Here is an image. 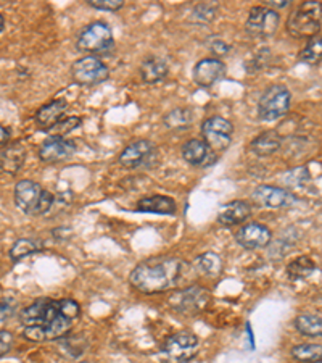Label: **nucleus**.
Returning a JSON list of instances; mask_svg holds the SVG:
<instances>
[{"mask_svg": "<svg viewBox=\"0 0 322 363\" xmlns=\"http://www.w3.org/2000/svg\"><path fill=\"white\" fill-rule=\"evenodd\" d=\"M20 321L25 325V336L36 342L63 339L71 330V320L62 313L60 301L47 297L23 308Z\"/></svg>", "mask_w": 322, "mask_h": 363, "instance_id": "nucleus-1", "label": "nucleus"}, {"mask_svg": "<svg viewBox=\"0 0 322 363\" xmlns=\"http://www.w3.org/2000/svg\"><path fill=\"white\" fill-rule=\"evenodd\" d=\"M185 263L174 257L149 259L134 268L129 283L144 294H160L176 288L184 277Z\"/></svg>", "mask_w": 322, "mask_h": 363, "instance_id": "nucleus-2", "label": "nucleus"}, {"mask_svg": "<svg viewBox=\"0 0 322 363\" xmlns=\"http://www.w3.org/2000/svg\"><path fill=\"white\" fill-rule=\"evenodd\" d=\"M322 28V4L304 2L292 11L287 20V31L294 38H316Z\"/></svg>", "mask_w": 322, "mask_h": 363, "instance_id": "nucleus-3", "label": "nucleus"}, {"mask_svg": "<svg viewBox=\"0 0 322 363\" xmlns=\"http://www.w3.org/2000/svg\"><path fill=\"white\" fill-rule=\"evenodd\" d=\"M15 203L23 213L42 215L50 210L54 196L34 181L23 179L15 186Z\"/></svg>", "mask_w": 322, "mask_h": 363, "instance_id": "nucleus-4", "label": "nucleus"}, {"mask_svg": "<svg viewBox=\"0 0 322 363\" xmlns=\"http://www.w3.org/2000/svg\"><path fill=\"white\" fill-rule=\"evenodd\" d=\"M78 50L91 55H110L115 49V39L111 28L103 21H93L81 31L78 40H76Z\"/></svg>", "mask_w": 322, "mask_h": 363, "instance_id": "nucleus-5", "label": "nucleus"}, {"mask_svg": "<svg viewBox=\"0 0 322 363\" xmlns=\"http://www.w3.org/2000/svg\"><path fill=\"white\" fill-rule=\"evenodd\" d=\"M292 94L282 84L269 86L258 101V115L265 121H276L289 112Z\"/></svg>", "mask_w": 322, "mask_h": 363, "instance_id": "nucleus-6", "label": "nucleus"}, {"mask_svg": "<svg viewBox=\"0 0 322 363\" xmlns=\"http://www.w3.org/2000/svg\"><path fill=\"white\" fill-rule=\"evenodd\" d=\"M71 76L76 84L97 86L108 79L110 69L98 57L84 55L73 63Z\"/></svg>", "mask_w": 322, "mask_h": 363, "instance_id": "nucleus-7", "label": "nucleus"}, {"mask_svg": "<svg viewBox=\"0 0 322 363\" xmlns=\"http://www.w3.org/2000/svg\"><path fill=\"white\" fill-rule=\"evenodd\" d=\"M234 126L222 116H209L202 125V138L213 150H226L232 143Z\"/></svg>", "mask_w": 322, "mask_h": 363, "instance_id": "nucleus-8", "label": "nucleus"}, {"mask_svg": "<svg viewBox=\"0 0 322 363\" xmlns=\"http://www.w3.org/2000/svg\"><path fill=\"white\" fill-rule=\"evenodd\" d=\"M209 302V292L200 288V286H190V288H184L169 297V306L179 313L185 315H195L200 313L202 310L208 306Z\"/></svg>", "mask_w": 322, "mask_h": 363, "instance_id": "nucleus-9", "label": "nucleus"}, {"mask_svg": "<svg viewBox=\"0 0 322 363\" xmlns=\"http://www.w3.org/2000/svg\"><path fill=\"white\" fill-rule=\"evenodd\" d=\"M280 16L277 10L269 7H253L245 21V29L253 38H269L277 31Z\"/></svg>", "mask_w": 322, "mask_h": 363, "instance_id": "nucleus-10", "label": "nucleus"}, {"mask_svg": "<svg viewBox=\"0 0 322 363\" xmlns=\"http://www.w3.org/2000/svg\"><path fill=\"white\" fill-rule=\"evenodd\" d=\"M120 163L125 168H140V167H151L156 160V147L154 143L147 139L134 140L126 145L120 154Z\"/></svg>", "mask_w": 322, "mask_h": 363, "instance_id": "nucleus-11", "label": "nucleus"}, {"mask_svg": "<svg viewBox=\"0 0 322 363\" xmlns=\"http://www.w3.org/2000/svg\"><path fill=\"white\" fill-rule=\"evenodd\" d=\"M198 350V337L190 331H179L169 336L165 342V354L174 363L192 360Z\"/></svg>", "mask_w": 322, "mask_h": 363, "instance_id": "nucleus-12", "label": "nucleus"}, {"mask_svg": "<svg viewBox=\"0 0 322 363\" xmlns=\"http://www.w3.org/2000/svg\"><path fill=\"white\" fill-rule=\"evenodd\" d=\"M253 202L261 205L266 208H282V207H292L297 202V197L292 194L290 191L284 189V187H274V186H258L251 194Z\"/></svg>", "mask_w": 322, "mask_h": 363, "instance_id": "nucleus-13", "label": "nucleus"}, {"mask_svg": "<svg viewBox=\"0 0 322 363\" xmlns=\"http://www.w3.org/2000/svg\"><path fill=\"white\" fill-rule=\"evenodd\" d=\"M76 152V144L73 140L64 138L50 136L45 139L39 147V159L45 163H57L71 159Z\"/></svg>", "mask_w": 322, "mask_h": 363, "instance_id": "nucleus-14", "label": "nucleus"}, {"mask_svg": "<svg viewBox=\"0 0 322 363\" xmlns=\"http://www.w3.org/2000/svg\"><path fill=\"white\" fill-rule=\"evenodd\" d=\"M226 76V65L219 58H202L193 68V81L202 87H212Z\"/></svg>", "mask_w": 322, "mask_h": 363, "instance_id": "nucleus-15", "label": "nucleus"}, {"mask_svg": "<svg viewBox=\"0 0 322 363\" xmlns=\"http://www.w3.org/2000/svg\"><path fill=\"white\" fill-rule=\"evenodd\" d=\"M271 230L260 223H248L240 228L236 234V241L247 250L263 249L271 242Z\"/></svg>", "mask_w": 322, "mask_h": 363, "instance_id": "nucleus-16", "label": "nucleus"}, {"mask_svg": "<svg viewBox=\"0 0 322 363\" xmlns=\"http://www.w3.org/2000/svg\"><path fill=\"white\" fill-rule=\"evenodd\" d=\"M183 159L193 167L207 168L216 162V154L205 140L190 139L183 145Z\"/></svg>", "mask_w": 322, "mask_h": 363, "instance_id": "nucleus-17", "label": "nucleus"}, {"mask_svg": "<svg viewBox=\"0 0 322 363\" xmlns=\"http://www.w3.org/2000/svg\"><path fill=\"white\" fill-rule=\"evenodd\" d=\"M68 104L63 99H55L49 104H45L40 107L36 115H34V121L40 128V130L50 131L58 121L63 118V113L67 112Z\"/></svg>", "mask_w": 322, "mask_h": 363, "instance_id": "nucleus-18", "label": "nucleus"}, {"mask_svg": "<svg viewBox=\"0 0 322 363\" xmlns=\"http://www.w3.org/2000/svg\"><path fill=\"white\" fill-rule=\"evenodd\" d=\"M139 73H140V78H142L144 83L155 84L166 78L169 73V67L161 57L149 55L144 58L142 63H140Z\"/></svg>", "mask_w": 322, "mask_h": 363, "instance_id": "nucleus-19", "label": "nucleus"}, {"mask_svg": "<svg viewBox=\"0 0 322 363\" xmlns=\"http://www.w3.org/2000/svg\"><path fill=\"white\" fill-rule=\"evenodd\" d=\"M251 215V205L247 201H232L221 208L218 221L224 226H236Z\"/></svg>", "mask_w": 322, "mask_h": 363, "instance_id": "nucleus-20", "label": "nucleus"}, {"mask_svg": "<svg viewBox=\"0 0 322 363\" xmlns=\"http://www.w3.org/2000/svg\"><path fill=\"white\" fill-rule=\"evenodd\" d=\"M26 159V150L20 143L8 144L0 152V168L7 174H16L20 172Z\"/></svg>", "mask_w": 322, "mask_h": 363, "instance_id": "nucleus-21", "label": "nucleus"}, {"mask_svg": "<svg viewBox=\"0 0 322 363\" xmlns=\"http://www.w3.org/2000/svg\"><path fill=\"white\" fill-rule=\"evenodd\" d=\"M176 205L174 199L161 194H154L149 197L140 199L137 202L139 212H147V213H158V215H173L176 213Z\"/></svg>", "mask_w": 322, "mask_h": 363, "instance_id": "nucleus-22", "label": "nucleus"}, {"mask_svg": "<svg viewBox=\"0 0 322 363\" xmlns=\"http://www.w3.org/2000/svg\"><path fill=\"white\" fill-rule=\"evenodd\" d=\"M280 144H282V139H280L277 131L269 130V131L261 133L260 136H256L253 140H251L250 149L256 155L268 157V155L276 154V152L280 149Z\"/></svg>", "mask_w": 322, "mask_h": 363, "instance_id": "nucleus-23", "label": "nucleus"}, {"mask_svg": "<svg viewBox=\"0 0 322 363\" xmlns=\"http://www.w3.org/2000/svg\"><path fill=\"white\" fill-rule=\"evenodd\" d=\"M193 121V113L190 108L187 107H176L173 110L163 116V123L168 130H174V131H183L187 130L192 125Z\"/></svg>", "mask_w": 322, "mask_h": 363, "instance_id": "nucleus-24", "label": "nucleus"}, {"mask_svg": "<svg viewBox=\"0 0 322 363\" xmlns=\"http://www.w3.org/2000/svg\"><path fill=\"white\" fill-rule=\"evenodd\" d=\"M197 270L208 278H218L222 272V260L214 252H205L195 260Z\"/></svg>", "mask_w": 322, "mask_h": 363, "instance_id": "nucleus-25", "label": "nucleus"}, {"mask_svg": "<svg viewBox=\"0 0 322 363\" xmlns=\"http://www.w3.org/2000/svg\"><path fill=\"white\" fill-rule=\"evenodd\" d=\"M40 249H42V242L38 241V239H18L13 245H11V249L8 252L10 259L18 262L21 259H25V257L28 255H33L36 254V252H39Z\"/></svg>", "mask_w": 322, "mask_h": 363, "instance_id": "nucleus-26", "label": "nucleus"}, {"mask_svg": "<svg viewBox=\"0 0 322 363\" xmlns=\"http://www.w3.org/2000/svg\"><path fill=\"white\" fill-rule=\"evenodd\" d=\"M295 328L304 336H322V318L311 313L298 315Z\"/></svg>", "mask_w": 322, "mask_h": 363, "instance_id": "nucleus-27", "label": "nucleus"}, {"mask_svg": "<svg viewBox=\"0 0 322 363\" xmlns=\"http://www.w3.org/2000/svg\"><path fill=\"white\" fill-rule=\"evenodd\" d=\"M292 357L303 363H314L322 360V345L319 344H300L292 349Z\"/></svg>", "mask_w": 322, "mask_h": 363, "instance_id": "nucleus-28", "label": "nucleus"}, {"mask_svg": "<svg viewBox=\"0 0 322 363\" xmlns=\"http://www.w3.org/2000/svg\"><path fill=\"white\" fill-rule=\"evenodd\" d=\"M316 270L314 263L308 259V257H300V259H295L294 262L287 267V277L292 281L304 279L308 278L309 274Z\"/></svg>", "mask_w": 322, "mask_h": 363, "instance_id": "nucleus-29", "label": "nucleus"}, {"mask_svg": "<svg viewBox=\"0 0 322 363\" xmlns=\"http://www.w3.org/2000/svg\"><path fill=\"white\" fill-rule=\"evenodd\" d=\"M300 60L308 65H318L322 62V38H313L300 52Z\"/></svg>", "mask_w": 322, "mask_h": 363, "instance_id": "nucleus-30", "label": "nucleus"}, {"mask_svg": "<svg viewBox=\"0 0 322 363\" xmlns=\"http://www.w3.org/2000/svg\"><path fill=\"white\" fill-rule=\"evenodd\" d=\"M216 13H218V5L212 2H203L193 7L190 21L197 23V25H208L214 20Z\"/></svg>", "mask_w": 322, "mask_h": 363, "instance_id": "nucleus-31", "label": "nucleus"}, {"mask_svg": "<svg viewBox=\"0 0 322 363\" xmlns=\"http://www.w3.org/2000/svg\"><path fill=\"white\" fill-rule=\"evenodd\" d=\"M83 125V120L79 116H63V118L57 123V125L49 131L52 136L64 138L68 133H71L76 128Z\"/></svg>", "mask_w": 322, "mask_h": 363, "instance_id": "nucleus-32", "label": "nucleus"}, {"mask_svg": "<svg viewBox=\"0 0 322 363\" xmlns=\"http://www.w3.org/2000/svg\"><path fill=\"white\" fill-rule=\"evenodd\" d=\"M309 179V173H308V168L306 167H298L294 169H289L284 174V181L287 186H301L304 181Z\"/></svg>", "mask_w": 322, "mask_h": 363, "instance_id": "nucleus-33", "label": "nucleus"}, {"mask_svg": "<svg viewBox=\"0 0 322 363\" xmlns=\"http://www.w3.org/2000/svg\"><path fill=\"white\" fill-rule=\"evenodd\" d=\"M60 310H62V313L64 315V317L69 318V320H74L76 317H79V313H81L79 303L73 301V298H62Z\"/></svg>", "mask_w": 322, "mask_h": 363, "instance_id": "nucleus-34", "label": "nucleus"}, {"mask_svg": "<svg viewBox=\"0 0 322 363\" xmlns=\"http://www.w3.org/2000/svg\"><path fill=\"white\" fill-rule=\"evenodd\" d=\"M87 4H89L92 9L105 11H116L122 9V5H125L122 0H87Z\"/></svg>", "mask_w": 322, "mask_h": 363, "instance_id": "nucleus-35", "label": "nucleus"}, {"mask_svg": "<svg viewBox=\"0 0 322 363\" xmlns=\"http://www.w3.org/2000/svg\"><path fill=\"white\" fill-rule=\"evenodd\" d=\"M208 49L216 57H226L231 52V45L227 44L226 40L214 38L212 40H208Z\"/></svg>", "mask_w": 322, "mask_h": 363, "instance_id": "nucleus-36", "label": "nucleus"}, {"mask_svg": "<svg viewBox=\"0 0 322 363\" xmlns=\"http://www.w3.org/2000/svg\"><path fill=\"white\" fill-rule=\"evenodd\" d=\"M11 342H13V336H11V333L2 330V333H0V355H5L8 352L11 347Z\"/></svg>", "mask_w": 322, "mask_h": 363, "instance_id": "nucleus-37", "label": "nucleus"}, {"mask_svg": "<svg viewBox=\"0 0 322 363\" xmlns=\"http://www.w3.org/2000/svg\"><path fill=\"white\" fill-rule=\"evenodd\" d=\"M11 315H13V306H11V301L7 297H2V312H0V320L5 323V320H8Z\"/></svg>", "mask_w": 322, "mask_h": 363, "instance_id": "nucleus-38", "label": "nucleus"}, {"mask_svg": "<svg viewBox=\"0 0 322 363\" xmlns=\"http://www.w3.org/2000/svg\"><path fill=\"white\" fill-rule=\"evenodd\" d=\"M290 2L289 0H269V2H266V7H269V9H284V7H287V5H289Z\"/></svg>", "mask_w": 322, "mask_h": 363, "instance_id": "nucleus-39", "label": "nucleus"}, {"mask_svg": "<svg viewBox=\"0 0 322 363\" xmlns=\"http://www.w3.org/2000/svg\"><path fill=\"white\" fill-rule=\"evenodd\" d=\"M0 133H2V139H0V143H2V147H7L10 144V130L8 128L2 126L0 128Z\"/></svg>", "mask_w": 322, "mask_h": 363, "instance_id": "nucleus-40", "label": "nucleus"}, {"mask_svg": "<svg viewBox=\"0 0 322 363\" xmlns=\"http://www.w3.org/2000/svg\"><path fill=\"white\" fill-rule=\"evenodd\" d=\"M4 29H5V16L0 13V33H4Z\"/></svg>", "mask_w": 322, "mask_h": 363, "instance_id": "nucleus-41", "label": "nucleus"}, {"mask_svg": "<svg viewBox=\"0 0 322 363\" xmlns=\"http://www.w3.org/2000/svg\"><path fill=\"white\" fill-rule=\"evenodd\" d=\"M314 363H322V360H319V362H314Z\"/></svg>", "mask_w": 322, "mask_h": 363, "instance_id": "nucleus-42", "label": "nucleus"}, {"mask_svg": "<svg viewBox=\"0 0 322 363\" xmlns=\"http://www.w3.org/2000/svg\"><path fill=\"white\" fill-rule=\"evenodd\" d=\"M83 363H91V362H83Z\"/></svg>", "mask_w": 322, "mask_h": 363, "instance_id": "nucleus-43", "label": "nucleus"}]
</instances>
